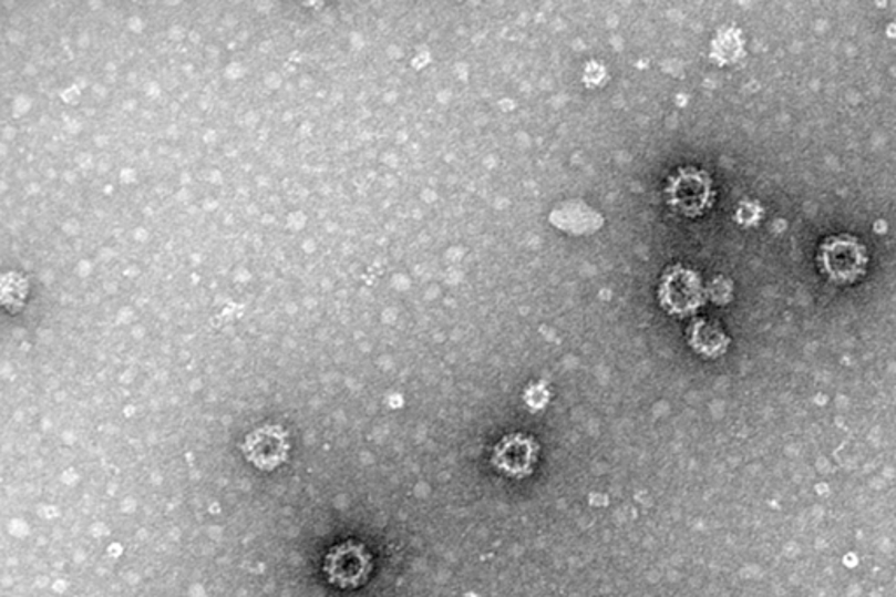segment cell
Segmentation results:
<instances>
[{"label":"cell","instance_id":"cell-1","mask_svg":"<svg viewBox=\"0 0 896 597\" xmlns=\"http://www.w3.org/2000/svg\"><path fill=\"white\" fill-rule=\"evenodd\" d=\"M823 258L830 276L837 280H853L862 276L867 264V255L856 240L838 237L828 240L823 247Z\"/></svg>","mask_w":896,"mask_h":597}]
</instances>
